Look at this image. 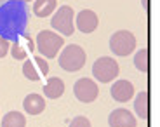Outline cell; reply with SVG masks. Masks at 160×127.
<instances>
[{"instance_id":"cell-9","label":"cell","mask_w":160,"mask_h":127,"mask_svg":"<svg viewBox=\"0 0 160 127\" xmlns=\"http://www.w3.org/2000/svg\"><path fill=\"white\" fill-rule=\"evenodd\" d=\"M9 52L12 54L14 59L24 61V59H28V56L32 54V52H35V42H33V38L30 35L21 33V35H18L16 38H14V42L11 44Z\"/></svg>"},{"instance_id":"cell-18","label":"cell","mask_w":160,"mask_h":127,"mask_svg":"<svg viewBox=\"0 0 160 127\" xmlns=\"http://www.w3.org/2000/svg\"><path fill=\"white\" fill-rule=\"evenodd\" d=\"M134 64L139 72L146 73L148 72V64H150V58H148V49H141V51L136 52L134 56Z\"/></svg>"},{"instance_id":"cell-4","label":"cell","mask_w":160,"mask_h":127,"mask_svg":"<svg viewBox=\"0 0 160 127\" xmlns=\"http://www.w3.org/2000/svg\"><path fill=\"white\" fill-rule=\"evenodd\" d=\"M75 12L70 5H61L51 19V26L64 37H72L75 32Z\"/></svg>"},{"instance_id":"cell-7","label":"cell","mask_w":160,"mask_h":127,"mask_svg":"<svg viewBox=\"0 0 160 127\" xmlns=\"http://www.w3.org/2000/svg\"><path fill=\"white\" fill-rule=\"evenodd\" d=\"M49 73V63L42 56H32L30 59H24L23 64V75L32 82H37L42 77Z\"/></svg>"},{"instance_id":"cell-20","label":"cell","mask_w":160,"mask_h":127,"mask_svg":"<svg viewBox=\"0 0 160 127\" xmlns=\"http://www.w3.org/2000/svg\"><path fill=\"white\" fill-rule=\"evenodd\" d=\"M9 49H11V42L7 38H4V37H0V59L7 56Z\"/></svg>"},{"instance_id":"cell-3","label":"cell","mask_w":160,"mask_h":127,"mask_svg":"<svg viewBox=\"0 0 160 127\" xmlns=\"http://www.w3.org/2000/svg\"><path fill=\"white\" fill-rule=\"evenodd\" d=\"M85 59H87V54L84 49L77 44H72L66 45L59 54V66L66 72H78L84 68Z\"/></svg>"},{"instance_id":"cell-1","label":"cell","mask_w":160,"mask_h":127,"mask_svg":"<svg viewBox=\"0 0 160 127\" xmlns=\"http://www.w3.org/2000/svg\"><path fill=\"white\" fill-rule=\"evenodd\" d=\"M26 26V11L23 2L9 0L0 5V37L16 38L24 32Z\"/></svg>"},{"instance_id":"cell-8","label":"cell","mask_w":160,"mask_h":127,"mask_svg":"<svg viewBox=\"0 0 160 127\" xmlns=\"http://www.w3.org/2000/svg\"><path fill=\"white\" fill-rule=\"evenodd\" d=\"M73 92H75V98L80 103H92L96 101L98 94H99V89H98L96 82L92 79H78L73 85Z\"/></svg>"},{"instance_id":"cell-14","label":"cell","mask_w":160,"mask_h":127,"mask_svg":"<svg viewBox=\"0 0 160 127\" xmlns=\"http://www.w3.org/2000/svg\"><path fill=\"white\" fill-rule=\"evenodd\" d=\"M42 92H44V96L49 98V99H58V98H61L63 92H64V82L59 77H51V79L47 80V84L44 85Z\"/></svg>"},{"instance_id":"cell-21","label":"cell","mask_w":160,"mask_h":127,"mask_svg":"<svg viewBox=\"0 0 160 127\" xmlns=\"http://www.w3.org/2000/svg\"><path fill=\"white\" fill-rule=\"evenodd\" d=\"M16 2H23V4H26V2H32V0H16Z\"/></svg>"},{"instance_id":"cell-15","label":"cell","mask_w":160,"mask_h":127,"mask_svg":"<svg viewBox=\"0 0 160 127\" xmlns=\"http://www.w3.org/2000/svg\"><path fill=\"white\" fill-rule=\"evenodd\" d=\"M148 104H150V98H148V92L146 91H141L138 92L136 99H134V111L136 115L141 117V119H148L150 111H148Z\"/></svg>"},{"instance_id":"cell-11","label":"cell","mask_w":160,"mask_h":127,"mask_svg":"<svg viewBox=\"0 0 160 127\" xmlns=\"http://www.w3.org/2000/svg\"><path fill=\"white\" fill-rule=\"evenodd\" d=\"M110 92H112V98L115 101H118V103H127L129 99H132V96H134V85L129 80H117L112 85Z\"/></svg>"},{"instance_id":"cell-16","label":"cell","mask_w":160,"mask_h":127,"mask_svg":"<svg viewBox=\"0 0 160 127\" xmlns=\"http://www.w3.org/2000/svg\"><path fill=\"white\" fill-rule=\"evenodd\" d=\"M56 0H35L33 2V12L38 18H47L56 11Z\"/></svg>"},{"instance_id":"cell-5","label":"cell","mask_w":160,"mask_h":127,"mask_svg":"<svg viewBox=\"0 0 160 127\" xmlns=\"http://www.w3.org/2000/svg\"><path fill=\"white\" fill-rule=\"evenodd\" d=\"M118 72H120L118 63L113 58H110V56H103V58L96 59V63L92 64V75L101 84L112 82L113 79L118 77Z\"/></svg>"},{"instance_id":"cell-10","label":"cell","mask_w":160,"mask_h":127,"mask_svg":"<svg viewBox=\"0 0 160 127\" xmlns=\"http://www.w3.org/2000/svg\"><path fill=\"white\" fill-rule=\"evenodd\" d=\"M108 125L110 127H136L138 122L129 110H125V108H117V110H113L110 113Z\"/></svg>"},{"instance_id":"cell-17","label":"cell","mask_w":160,"mask_h":127,"mask_svg":"<svg viewBox=\"0 0 160 127\" xmlns=\"http://www.w3.org/2000/svg\"><path fill=\"white\" fill-rule=\"evenodd\" d=\"M2 127H26V119L19 111H9L2 119Z\"/></svg>"},{"instance_id":"cell-22","label":"cell","mask_w":160,"mask_h":127,"mask_svg":"<svg viewBox=\"0 0 160 127\" xmlns=\"http://www.w3.org/2000/svg\"><path fill=\"white\" fill-rule=\"evenodd\" d=\"M143 4H144V7H148V0H143Z\"/></svg>"},{"instance_id":"cell-13","label":"cell","mask_w":160,"mask_h":127,"mask_svg":"<svg viewBox=\"0 0 160 127\" xmlns=\"http://www.w3.org/2000/svg\"><path fill=\"white\" fill-rule=\"evenodd\" d=\"M23 108L28 115H40L45 110V101L40 94H28L23 101Z\"/></svg>"},{"instance_id":"cell-2","label":"cell","mask_w":160,"mask_h":127,"mask_svg":"<svg viewBox=\"0 0 160 127\" xmlns=\"http://www.w3.org/2000/svg\"><path fill=\"white\" fill-rule=\"evenodd\" d=\"M64 37L58 35V33L51 32V30H42L35 38V51L42 54V58L52 59L58 56V51L63 47Z\"/></svg>"},{"instance_id":"cell-12","label":"cell","mask_w":160,"mask_h":127,"mask_svg":"<svg viewBox=\"0 0 160 127\" xmlns=\"http://www.w3.org/2000/svg\"><path fill=\"white\" fill-rule=\"evenodd\" d=\"M98 24H99V21H98L96 12L89 11V9L78 12V16H77V28L82 33H92L98 28Z\"/></svg>"},{"instance_id":"cell-19","label":"cell","mask_w":160,"mask_h":127,"mask_svg":"<svg viewBox=\"0 0 160 127\" xmlns=\"http://www.w3.org/2000/svg\"><path fill=\"white\" fill-rule=\"evenodd\" d=\"M70 127H92V125H91V120H89L87 117L78 115L70 122Z\"/></svg>"},{"instance_id":"cell-6","label":"cell","mask_w":160,"mask_h":127,"mask_svg":"<svg viewBox=\"0 0 160 127\" xmlns=\"http://www.w3.org/2000/svg\"><path fill=\"white\" fill-rule=\"evenodd\" d=\"M136 49V37L127 30H118L110 37V51L115 56H129Z\"/></svg>"}]
</instances>
